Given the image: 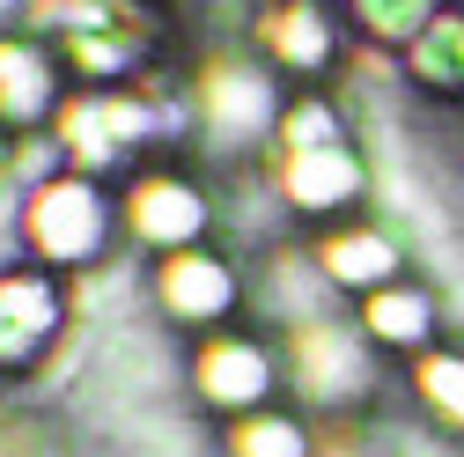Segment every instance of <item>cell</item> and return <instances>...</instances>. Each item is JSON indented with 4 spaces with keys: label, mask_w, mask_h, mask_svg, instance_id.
<instances>
[{
    "label": "cell",
    "mask_w": 464,
    "mask_h": 457,
    "mask_svg": "<svg viewBox=\"0 0 464 457\" xmlns=\"http://www.w3.org/2000/svg\"><path fill=\"white\" fill-rule=\"evenodd\" d=\"M258 60L280 74H324L339 60V15L324 0H273L258 15Z\"/></svg>",
    "instance_id": "8fae6325"
},
{
    "label": "cell",
    "mask_w": 464,
    "mask_h": 457,
    "mask_svg": "<svg viewBox=\"0 0 464 457\" xmlns=\"http://www.w3.org/2000/svg\"><path fill=\"white\" fill-rule=\"evenodd\" d=\"M413 391H420V406H428L450 435H464V355H457V347L413 355Z\"/></svg>",
    "instance_id": "e0dca14e"
},
{
    "label": "cell",
    "mask_w": 464,
    "mask_h": 457,
    "mask_svg": "<svg viewBox=\"0 0 464 457\" xmlns=\"http://www.w3.org/2000/svg\"><path fill=\"white\" fill-rule=\"evenodd\" d=\"M280 384H287L280 376V355L266 347V339H251V332H207L199 347H192V391H199V406H214L228 421L273 406Z\"/></svg>",
    "instance_id": "52a82bcc"
},
{
    "label": "cell",
    "mask_w": 464,
    "mask_h": 457,
    "mask_svg": "<svg viewBox=\"0 0 464 457\" xmlns=\"http://www.w3.org/2000/svg\"><path fill=\"white\" fill-rule=\"evenodd\" d=\"M111 221H119V199L103 192V178H82V170H60V178H44L23 192V244L37 266L52 273H74V266H96L111 251Z\"/></svg>",
    "instance_id": "277c9868"
},
{
    "label": "cell",
    "mask_w": 464,
    "mask_h": 457,
    "mask_svg": "<svg viewBox=\"0 0 464 457\" xmlns=\"http://www.w3.org/2000/svg\"><path fill=\"white\" fill-rule=\"evenodd\" d=\"M310 258L324 266V280L339 296H376L391 280H405V244L391 228H332V237H317Z\"/></svg>",
    "instance_id": "7c38bea8"
},
{
    "label": "cell",
    "mask_w": 464,
    "mask_h": 457,
    "mask_svg": "<svg viewBox=\"0 0 464 457\" xmlns=\"http://www.w3.org/2000/svg\"><path fill=\"white\" fill-rule=\"evenodd\" d=\"M178 103H148L133 89H82L60 103V119H52V141H60L67 170L82 178H111V170H126L140 148H155L162 133H178Z\"/></svg>",
    "instance_id": "7a4b0ae2"
},
{
    "label": "cell",
    "mask_w": 464,
    "mask_h": 457,
    "mask_svg": "<svg viewBox=\"0 0 464 457\" xmlns=\"http://www.w3.org/2000/svg\"><path fill=\"white\" fill-rule=\"evenodd\" d=\"M155 303L169 325H221L228 310L244 303V273L228 266L221 251L192 244V251H169L155 266Z\"/></svg>",
    "instance_id": "30bf717a"
},
{
    "label": "cell",
    "mask_w": 464,
    "mask_h": 457,
    "mask_svg": "<svg viewBox=\"0 0 464 457\" xmlns=\"http://www.w3.org/2000/svg\"><path fill=\"white\" fill-rule=\"evenodd\" d=\"M398 74L413 82L420 96L457 103V96H464V8H442L413 44H405V52H398Z\"/></svg>",
    "instance_id": "5bb4252c"
},
{
    "label": "cell",
    "mask_w": 464,
    "mask_h": 457,
    "mask_svg": "<svg viewBox=\"0 0 464 457\" xmlns=\"http://www.w3.org/2000/svg\"><path fill=\"white\" fill-rule=\"evenodd\" d=\"M60 52L30 30H0V133H52L60 119Z\"/></svg>",
    "instance_id": "ba28073f"
},
{
    "label": "cell",
    "mask_w": 464,
    "mask_h": 457,
    "mask_svg": "<svg viewBox=\"0 0 464 457\" xmlns=\"http://www.w3.org/2000/svg\"><path fill=\"white\" fill-rule=\"evenodd\" d=\"M192 119L207 126L214 148H251V141H273L287 103H280V67L273 60H251V52H214L192 82Z\"/></svg>",
    "instance_id": "5b68a950"
},
{
    "label": "cell",
    "mask_w": 464,
    "mask_h": 457,
    "mask_svg": "<svg viewBox=\"0 0 464 457\" xmlns=\"http://www.w3.org/2000/svg\"><path fill=\"white\" fill-rule=\"evenodd\" d=\"M119 228L133 244H148L155 258H169V251H192L214 228V199H207V185L185 178V170H140L119 192Z\"/></svg>",
    "instance_id": "8992f818"
},
{
    "label": "cell",
    "mask_w": 464,
    "mask_h": 457,
    "mask_svg": "<svg viewBox=\"0 0 464 457\" xmlns=\"http://www.w3.org/2000/svg\"><path fill=\"white\" fill-rule=\"evenodd\" d=\"M442 8H450V0H346L354 30H362L369 44H391V52H405V44H413Z\"/></svg>",
    "instance_id": "2e32d148"
},
{
    "label": "cell",
    "mask_w": 464,
    "mask_h": 457,
    "mask_svg": "<svg viewBox=\"0 0 464 457\" xmlns=\"http://www.w3.org/2000/svg\"><path fill=\"white\" fill-rule=\"evenodd\" d=\"M280 376H287V398L310 413H354L362 398L376 391V339L362 332V317H310L280 339Z\"/></svg>",
    "instance_id": "3957f363"
},
{
    "label": "cell",
    "mask_w": 464,
    "mask_h": 457,
    "mask_svg": "<svg viewBox=\"0 0 464 457\" xmlns=\"http://www.w3.org/2000/svg\"><path fill=\"white\" fill-rule=\"evenodd\" d=\"M273 192L287 214L303 221H324L339 207H354L369 192V170H362V148L346 141V119L324 103V96H303L287 103V119L273 133Z\"/></svg>",
    "instance_id": "6da1fadb"
},
{
    "label": "cell",
    "mask_w": 464,
    "mask_h": 457,
    "mask_svg": "<svg viewBox=\"0 0 464 457\" xmlns=\"http://www.w3.org/2000/svg\"><path fill=\"white\" fill-rule=\"evenodd\" d=\"M354 317H362V332L376 339V347H405V355H428V347H435V325H442L435 296L413 288V280H391V288L362 296Z\"/></svg>",
    "instance_id": "4fadbf2b"
},
{
    "label": "cell",
    "mask_w": 464,
    "mask_h": 457,
    "mask_svg": "<svg viewBox=\"0 0 464 457\" xmlns=\"http://www.w3.org/2000/svg\"><path fill=\"white\" fill-rule=\"evenodd\" d=\"M324 8H332V0H324Z\"/></svg>",
    "instance_id": "ac0fdd59"
},
{
    "label": "cell",
    "mask_w": 464,
    "mask_h": 457,
    "mask_svg": "<svg viewBox=\"0 0 464 457\" xmlns=\"http://www.w3.org/2000/svg\"><path fill=\"white\" fill-rule=\"evenodd\" d=\"M67 325V288L52 273H0V376L52 355Z\"/></svg>",
    "instance_id": "9c48e42d"
},
{
    "label": "cell",
    "mask_w": 464,
    "mask_h": 457,
    "mask_svg": "<svg viewBox=\"0 0 464 457\" xmlns=\"http://www.w3.org/2000/svg\"><path fill=\"white\" fill-rule=\"evenodd\" d=\"M228 457H317V435L303 413H287V406H258V413H237L221 435Z\"/></svg>",
    "instance_id": "9a60e30c"
}]
</instances>
